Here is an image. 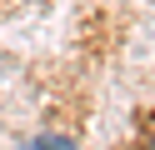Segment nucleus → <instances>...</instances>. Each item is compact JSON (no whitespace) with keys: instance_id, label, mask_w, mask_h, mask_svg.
<instances>
[{"instance_id":"f257e3e1","label":"nucleus","mask_w":155,"mask_h":150,"mask_svg":"<svg viewBox=\"0 0 155 150\" xmlns=\"http://www.w3.org/2000/svg\"><path fill=\"white\" fill-rule=\"evenodd\" d=\"M30 150H75V140H65V135H40Z\"/></svg>"}]
</instances>
